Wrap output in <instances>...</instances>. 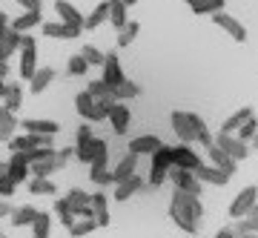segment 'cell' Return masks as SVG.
<instances>
[{
  "label": "cell",
  "instance_id": "cell-1",
  "mask_svg": "<svg viewBox=\"0 0 258 238\" xmlns=\"http://www.w3.org/2000/svg\"><path fill=\"white\" fill-rule=\"evenodd\" d=\"M169 218L175 221L178 229H184L189 235H198V224L204 218V204L195 195H186L181 190H172L169 198Z\"/></svg>",
  "mask_w": 258,
  "mask_h": 238
},
{
  "label": "cell",
  "instance_id": "cell-2",
  "mask_svg": "<svg viewBox=\"0 0 258 238\" xmlns=\"http://www.w3.org/2000/svg\"><path fill=\"white\" fill-rule=\"evenodd\" d=\"M169 124H172V132L178 135L181 144H201V147L210 149L212 147V132L207 129L204 118H198L195 112H184V109H175L169 115Z\"/></svg>",
  "mask_w": 258,
  "mask_h": 238
},
{
  "label": "cell",
  "instance_id": "cell-3",
  "mask_svg": "<svg viewBox=\"0 0 258 238\" xmlns=\"http://www.w3.org/2000/svg\"><path fill=\"white\" fill-rule=\"evenodd\" d=\"M112 103L115 101H95L86 89H81L75 95V109H78V115H81L86 124H101V121H106Z\"/></svg>",
  "mask_w": 258,
  "mask_h": 238
},
{
  "label": "cell",
  "instance_id": "cell-4",
  "mask_svg": "<svg viewBox=\"0 0 258 238\" xmlns=\"http://www.w3.org/2000/svg\"><path fill=\"white\" fill-rule=\"evenodd\" d=\"M18 72L23 81H32V75L37 72V37L35 35H23V40H20Z\"/></svg>",
  "mask_w": 258,
  "mask_h": 238
},
{
  "label": "cell",
  "instance_id": "cell-5",
  "mask_svg": "<svg viewBox=\"0 0 258 238\" xmlns=\"http://www.w3.org/2000/svg\"><path fill=\"white\" fill-rule=\"evenodd\" d=\"M169 169H172V147H161L149 164V184L161 187L164 181H169Z\"/></svg>",
  "mask_w": 258,
  "mask_h": 238
},
{
  "label": "cell",
  "instance_id": "cell-6",
  "mask_svg": "<svg viewBox=\"0 0 258 238\" xmlns=\"http://www.w3.org/2000/svg\"><path fill=\"white\" fill-rule=\"evenodd\" d=\"M255 204H258V187H244V190L232 198V204H230V218L232 221L247 218Z\"/></svg>",
  "mask_w": 258,
  "mask_h": 238
},
{
  "label": "cell",
  "instance_id": "cell-7",
  "mask_svg": "<svg viewBox=\"0 0 258 238\" xmlns=\"http://www.w3.org/2000/svg\"><path fill=\"white\" fill-rule=\"evenodd\" d=\"M212 144L218 149H224L227 155L238 164V161H247V155H249V147L241 141V138H235V135H227V132H218V135L212 138Z\"/></svg>",
  "mask_w": 258,
  "mask_h": 238
},
{
  "label": "cell",
  "instance_id": "cell-8",
  "mask_svg": "<svg viewBox=\"0 0 258 238\" xmlns=\"http://www.w3.org/2000/svg\"><path fill=\"white\" fill-rule=\"evenodd\" d=\"M92 141H95V132H92V127L83 121L81 127L75 129V158H78L81 164H89V161H92Z\"/></svg>",
  "mask_w": 258,
  "mask_h": 238
},
{
  "label": "cell",
  "instance_id": "cell-9",
  "mask_svg": "<svg viewBox=\"0 0 258 238\" xmlns=\"http://www.w3.org/2000/svg\"><path fill=\"white\" fill-rule=\"evenodd\" d=\"M169 181H172V187H175V190H181V193L201 198L204 184L195 178V172H186V169H175V166H172V169H169Z\"/></svg>",
  "mask_w": 258,
  "mask_h": 238
},
{
  "label": "cell",
  "instance_id": "cell-10",
  "mask_svg": "<svg viewBox=\"0 0 258 238\" xmlns=\"http://www.w3.org/2000/svg\"><path fill=\"white\" fill-rule=\"evenodd\" d=\"M201 164H204V158H198V152H195L189 144H178V147H172V166H175V169L195 172Z\"/></svg>",
  "mask_w": 258,
  "mask_h": 238
},
{
  "label": "cell",
  "instance_id": "cell-11",
  "mask_svg": "<svg viewBox=\"0 0 258 238\" xmlns=\"http://www.w3.org/2000/svg\"><path fill=\"white\" fill-rule=\"evenodd\" d=\"M212 23H215L218 29H224L235 43H247V29H244V23H241L238 18H232V15H227V12H218V15L212 18Z\"/></svg>",
  "mask_w": 258,
  "mask_h": 238
},
{
  "label": "cell",
  "instance_id": "cell-12",
  "mask_svg": "<svg viewBox=\"0 0 258 238\" xmlns=\"http://www.w3.org/2000/svg\"><path fill=\"white\" fill-rule=\"evenodd\" d=\"M63 198L69 201L75 218H92V193H83V190L75 187V190H69Z\"/></svg>",
  "mask_w": 258,
  "mask_h": 238
},
{
  "label": "cell",
  "instance_id": "cell-13",
  "mask_svg": "<svg viewBox=\"0 0 258 238\" xmlns=\"http://www.w3.org/2000/svg\"><path fill=\"white\" fill-rule=\"evenodd\" d=\"M40 35L43 37H57V40H78V37L83 35V29L66 26V23H60V20H43Z\"/></svg>",
  "mask_w": 258,
  "mask_h": 238
},
{
  "label": "cell",
  "instance_id": "cell-14",
  "mask_svg": "<svg viewBox=\"0 0 258 238\" xmlns=\"http://www.w3.org/2000/svg\"><path fill=\"white\" fill-rule=\"evenodd\" d=\"M103 72H101V81L109 86V92L118 86L126 75H123V66H120V57L115 55V52H106V61H103V66H101Z\"/></svg>",
  "mask_w": 258,
  "mask_h": 238
},
{
  "label": "cell",
  "instance_id": "cell-15",
  "mask_svg": "<svg viewBox=\"0 0 258 238\" xmlns=\"http://www.w3.org/2000/svg\"><path fill=\"white\" fill-rule=\"evenodd\" d=\"M106 121H109V127L118 132V135H126L129 132V124H132V112H129L126 103L115 101L109 106V115H106Z\"/></svg>",
  "mask_w": 258,
  "mask_h": 238
},
{
  "label": "cell",
  "instance_id": "cell-16",
  "mask_svg": "<svg viewBox=\"0 0 258 238\" xmlns=\"http://www.w3.org/2000/svg\"><path fill=\"white\" fill-rule=\"evenodd\" d=\"M20 127H23L26 135H57L60 132V124L49 118H26L20 121Z\"/></svg>",
  "mask_w": 258,
  "mask_h": 238
},
{
  "label": "cell",
  "instance_id": "cell-17",
  "mask_svg": "<svg viewBox=\"0 0 258 238\" xmlns=\"http://www.w3.org/2000/svg\"><path fill=\"white\" fill-rule=\"evenodd\" d=\"M161 147H164V141H161L158 135H138V138L129 141V152L138 155V158L141 155H155Z\"/></svg>",
  "mask_w": 258,
  "mask_h": 238
},
{
  "label": "cell",
  "instance_id": "cell-18",
  "mask_svg": "<svg viewBox=\"0 0 258 238\" xmlns=\"http://www.w3.org/2000/svg\"><path fill=\"white\" fill-rule=\"evenodd\" d=\"M20 40H23V35L15 32L12 26L0 29V61H9L15 52H20Z\"/></svg>",
  "mask_w": 258,
  "mask_h": 238
},
{
  "label": "cell",
  "instance_id": "cell-19",
  "mask_svg": "<svg viewBox=\"0 0 258 238\" xmlns=\"http://www.w3.org/2000/svg\"><path fill=\"white\" fill-rule=\"evenodd\" d=\"M9 26L20 35H32V29L43 26V12H23L15 20H9Z\"/></svg>",
  "mask_w": 258,
  "mask_h": 238
},
{
  "label": "cell",
  "instance_id": "cell-20",
  "mask_svg": "<svg viewBox=\"0 0 258 238\" xmlns=\"http://www.w3.org/2000/svg\"><path fill=\"white\" fill-rule=\"evenodd\" d=\"M55 15H57V20H60V23H66V26L83 29V15L75 9L69 0H55Z\"/></svg>",
  "mask_w": 258,
  "mask_h": 238
},
{
  "label": "cell",
  "instance_id": "cell-21",
  "mask_svg": "<svg viewBox=\"0 0 258 238\" xmlns=\"http://www.w3.org/2000/svg\"><path fill=\"white\" fill-rule=\"evenodd\" d=\"M207 164L218 166V169H221V172H227L230 178L235 175V169H238V164H235V161H232V158L227 155L224 149H218V147H215V144H212V147L207 149Z\"/></svg>",
  "mask_w": 258,
  "mask_h": 238
},
{
  "label": "cell",
  "instance_id": "cell-22",
  "mask_svg": "<svg viewBox=\"0 0 258 238\" xmlns=\"http://www.w3.org/2000/svg\"><path fill=\"white\" fill-rule=\"evenodd\" d=\"M92 218L101 227H109L112 215H109V201H106V193H92Z\"/></svg>",
  "mask_w": 258,
  "mask_h": 238
},
{
  "label": "cell",
  "instance_id": "cell-23",
  "mask_svg": "<svg viewBox=\"0 0 258 238\" xmlns=\"http://www.w3.org/2000/svg\"><path fill=\"white\" fill-rule=\"evenodd\" d=\"M195 178L201 184H212V187H224V184H230V175L221 172L218 166H212V164H201L198 169H195Z\"/></svg>",
  "mask_w": 258,
  "mask_h": 238
},
{
  "label": "cell",
  "instance_id": "cell-24",
  "mask_svg": "<svg viewBox=\"0 0 258 238\" xmlns=\"http://www.w3.org/2000/svg\"><path fill=\"white\" fill-rule=\"evenodd\" d=\"M6 175H9L15 184L29 181V178H32V169H29L26 158H23V155H12L9 161H6Z\"/></svg>",
  "mask_w": 258,
  "mask_h": 238
},
{
  "label": "cell",
  "instance_id": "cell-25",
  "mask_svg": "<svg viewBox=\"0 0 258 238\" xmlns=\"http://www.w3.org/2000/svg\"><path fill=\"white\" fill-rule=\"evenodd\" d=\"M89 169H109V144H106V138H98V135H95Z\"/></svg>",
  "mask_w": 258,
  "mask_h": 238
},
{
  "label": "cell",
  "instance_id": "cell-26",
  "mask_svg": "<svg viewBox=\"0 0 258 238\" xmlns=\"http://www.w3.org/2000/svg\"><path fill=\"white\" fill-rule=\"evenodd\" d=\"M55 81V69L52 66H37V72L32 75V81H29V92L32 95H40V92H46Z\"/></svg>",
  "mask_w": 258,
  "mask_h": 238
},
{
  "label": "cell",
  "instance_id": "cell-27",
  "mask_svg": "<svg viewBox=\"0 0 258 238\" xmlns=\"http://www.w3.org/2000/svg\"><path fill=\"white\" fill-rule=\"evenodd\" d=\"M106 20H109V3L103 0V3H98V6L83 18V32H95V29H101Z\"/></svg>",
  "mask_w": 258,
  "mask_h": 238
},
{
  "label": "cell",
  "instance_id": "cell-28",
  "mask_svg": "<svg viewBox=\"0 0 258 238\" xmlns=\"http://www.w3.org/2000/svg\"><path fill=\"white\" fill-rule=\"evenodd\" d=\"M112 175H115V184L126 181V178H132V175H138V155L126 152V155L120 158V164L112 169Z\"/></svg>",
  "mask_w": 258,
  "mask_h": 238
},
{
  "label": "cell",
  "instance_id": "cell-29",
  "mask_svg": "<svg viewBox=\"0 0 258 238\" xmlns=\"http://www.w3.org/2000/svg\"><path fill=\"white\" fill-rule=\"evenodd\" d=\"M141 190H144V181H141L138 175H132V178H126V181L115 184V201H129V198L138 195Z\"/></svg>",
  "mask_w": 258,
  "mask_h": 238
},
{
  "label": "cell",
  "instance_id": "cell-30",
  "mask_svg": "<svg viewBox=\"0 0 258 238\" xmlns=\"http://www.w3.org/2000/svg\"><path fill=\"white\" fill-rule=\"evenodd\" d=\"M249 118H252V106H241L238 112H232L230 118L221 124V132H227V135H235V132H238V129L244 127Z\"/></svg>",
  "mask_w": 258,
  "mask_h": 238
},
{
  "label": "cell",
  "instance_id": "cell-31",
  "mask_svg": "<svg viewBox=\"0 0 258 238\" xmlns=\"http://www.w3.org/2000/svg\"><path fill=\"white\" fill-rule=\"evenodd\" d=\"M106 3H109V23L120 32L129 23V6L123 0H106Z\"/></svg>",
  "mask_w": 258,
  "mask_h": 238
},
{
  "label": "cell",
  "instance_id": "cell-32",
  "mask_svg": "<svg viewBox=\"0 0 258 238\" xmlns=\"http://www.w3.org/2000/svg\"><path fill=\"white\" fill-rule=\"evenodd\" d=\"M138 95H141V86L135 81H129V78H123V81L112 89V98H115V101H120V103L132 101V98H138Z\"/></svg>",
  "mask_w": 258,
  "mask_h": 238
},
{
  "label": "cell",
  "instance_id": "cell-33",
  "mask_svg": "<svg viewBox=\"0 0 258 238\" xmlns=\"http://www.w3.org/2000/svg\"><path fill=\"white\" fill-rule=\"evenodd\" d=\"M37 207H32V204H23V207H18V210H12V224L15 227H32L37 218Z\"/></svg>",
  "mask_w": 258,
  "mask_h": 238
},
{
  "label": "cell",
  "instance_id": "cell-34",
  "mask_svg": "<svg viewBox=\"0 0 258 238\" xmlns=\"http://www.w3.org/2000/svg\"><path fill=\"white\" fill-rule=\"evenodd\" d=\"M3 106L9 112H18L23 106V86L20 83H6V95H3Z\"/></svg>",
  "mask_w": 258,
  "mask_h": 238
},
{
  "label": "cell",
  "instance_id": "cell-35",
  "mask_svg": "<svg viewBox=\"0 0 258 238\" xmlns=\"http://www.w3.org/2000/svg\"><path fill=\"white\" fill-rule=\"evenodd\" d=\"M32 238H49L52 235V212H37L35 224H32Z\"/></svg>",
  "mask_w": 258,
  "mask_h": 238
},
{
  "label": "cell",
  "instance_id": "cell-36",
  "mask_svg": "<svg viewBox=\"0 0 258 238\" xmlns=\"http://www.w3.org/2000/svg\"><path fill=\"white\" fill-rule=\"evenodd\" d=\"M6 147H9L12 155H26V152H32L37 144H35V138H32V135H15Z\"/></svg>",
  "mask_w": 258,
  "mask_h": 238
},
{
  "label": "cell",
  "instance_id": "cell-37",
  "mask_svg": "<svg viewBox=\"0 0 258 238\" xmlns=\"http://www.w3.org/2000/svg\"><path fill=\"white\" fill-rule=\"evenodd\" d=\"M26 187L32 195H55L57 193V184L49 181V178H29Z\"/></svg>",
  "mask_w": 258,
  "mask_h": 238
},
{
  "label": "cell",
  "instance_id": "cell-38",
  "mask_svg": "<svg viewBox=\"0 0 258 238\" xmlns=\"http://www.w3.org/2000/svg\"><path fill=\"white\" fill-rule=\"evenodd\" d=\"M52 215H55V218H60V224H63L66 229L75 224V212H72V207H69V201H66V198H57V201H55Z\"/></svg>",
  "mask_w": 258,
  "mask_h": 238
},
{
  "label": "cell",
  "instance_id": "cell-39",
  "mask_svg": "<svg viewBox=\"0 0 258 238\" xmlns=\"http://www.w3.org/2000/svg\"><path fill=\"white\" fill-rule=\"evenodd\" d=\"M138 35H141V23H138V20H129L126 26L118 32V46H120V49H126L129 43H135V40H138Z\"/></svg>",
  "mask_w": 258,
  "mask_h": 238
},
{
  "label": "cell",
  "instance_id": "cell-40",
  "mask_svg": "<svg viewBox=\"0 0 258 238\" xmlns=\"http://www.w3.org/2000/svg\"><path fill=\"white\" fill-rule=\"evenodd\" d=\"M227 6V0H201V3H195L192 12L195 15H207V18H215L218 12H224Z\"/></svg>",
  "mask_w": 258,
  "mask_h": 238
},
{
  "label": "cell",
  "instance_id": "cell-41",
  "mask_svg": "<svg viewBox=\"0 0 258 238\" xmlns=\"http://www.w3.org/2000/svg\"><path fill=\"white\" fill-rule=\"evenodd\" d=\"M95 229H98L95 218H75V224L69 227V235H72V238H83V235H92Z\"/></svg>",
  "mask_w": 258,
  "mask_h": 238
},
{
  "label": "cell",
  "instance_id": "cell-42",
  "mask_svg": "<svg viewBox=\"0 0 258 238\" xmlns=\"http://www.w3.org/2000/svg\"><path fill=\"white\" fill-rule=\"evenodd\" d=\"M81 55H83V61H86L89 66H103V61H106V55H103L98 46H92V43H83Z\"/></svg>",
  "mask_w": 258,
  "mask_h": 238
},
{
  "label": "cell",
  "instance_id": "cell-43",
  "mask_svg": "<svg viewBox=\"0 0 258 238\" xmlns=\"http://www.w3.org/2000/svg\"><path fill=\"white\" fill-rule=\"evenodd\" d=\"M86 92L92 95L95 101H115V98H112V92H109V86H106V83H103L101 78L89 83V86H86Z\"/></svg>",
  "mask_w": 258,
  "mask_h": 238
},
{
  "label": "cell",
  "instance_id": "cell-44",
  "mask_svg": "<svg viewBox=\"0 0 258 238\" xmlns=\"http://www.w3.org/2000/svg\"><path fill=\"white\" fill-rule=\"evenodd\" d=\"M15 190H18V184L6 175V164H0V198H3V201H6V198H12V195H15Z\"/></svg>",
  "mask_w": 258,
  "mask_h": 238
},
{
  "label": "cell",
  "instance_id": "cell-45",
  "mask_svg": "<svg viewBox=\"0 0 258 238\" xmlns=\"http://www.w3.org/2000/svg\"><path fill=\"white\" fill-rule=\"evenodd\" d=\"M66 69H69V75H72V78H83V75L89 72V64H86V61H83V55L78 52V55H72V57H69V64H66Z\"/></svg>",
  "mask_w": 258,
  "mask_h": 238
},
{
  "label": "cell",
  "instance_id": "cell-46",
  "mask_svg": "<svg viewBox=\"0 0 258 238\" xmlns=\"http://www.w3.org/2000/svg\"><path fill=\"white\" fill-rule=\"evenodd\" d=\"M89 181H95L98 187H112L115 175H112V169H89Z\"/></svg>",
  "mask_w": 258,
  "mask_h": 238
},
{
  "label": "cell",
  "instance_id": "cell-47",
  "mask_svg": "<svg viewBox=\"0 0 258 238\" xmlns=\"http://www.w3.org/2000/svg\"><path fill=\"white\" fill-rule=\"evenodd\" d=\"M258 135V118L255 115H252V118L247 121V124H244V127L238 129V132H235V138H241V141H244V144H247V141H252V138Z\"/></svg>",
  "mask_w": 258,
  "mask_h": 238
},
{
  "label": "cell",
  "instance_id": "cell-48",
  "mask_svg": "<svg viewBox=\"0 0 258 238\" xmlns=\"http://www.w3.org/2000/svg\"><path fill=\"white\" fill-rule=\"evenodd\" d=\"M18 127H20V121L12 115V118L6 121L3 127H0V141H3V144H9L12 138H15V132H18Z\"/></svg>",
  "mask_w": 258,
  "mask_h": 238
},
{
  "label": "cell",
  "instance_id": "cell-49",
  "mask_svg": "<svg viewBox=\"0 0 258 238\" xmlns=\"http://www.w3.org/2000/svg\"><path fill=\"white\" fill-rule=\"evenodd\" d=\"M230 227H232V232H235V235H247V232H255V221H252V218H249V215H247V218H238V221H235V224H230Z\"/></svg>",
  "mask_w": 258,
  "mask_h": 238
},
{
  "label": "cell",
  "instance_id": "cell-50",
  "mask_svg": "<svg viewBox=\"0 0 258 238\" xmlns=\"http://www.w3.org/2000/svg\"><path fill=\"white\" fill-rule=\"evenodd\" d=\"M18 6H23L26 12H43V3L40 0H15Z\"/></svg>",
  "mask_w": 258,
  "mask_h": 238
},
{
  "label": "cell",
  "instance_id": "cell-51",
  "mask_svg": "<svg viewBox=\"0 0 258 238\" xmlns=\"http://www.w3.org/2000/svg\"><path fill=\"white\" fill-rule=\"evenodd\" d=\"M9 215H12V204L0 198V218H9Z\"/></svg>",
  "mask_w": 258,
  "mask_h": 238
},
{
  "label": "cell",
  "instance_id": "cell-52",
  "mask_svg": "<svg viewBox=\"0 0 258 238\" xmlns=\"http://www.w3.org/2000/svg\"><path fill=\"white\" fill-rule=\"evenodd\" d=\"M215 238H235V232H232V227H221L215 232Z\"/></svg>",
  "mask_w": 258,
  "mask_h": 238
},
{
  "label": "cell",
  "instance_id": "cell-53",
  "mask_svg": "<svg viewBox=\"0 0 258 238\" xmlns=\"http://www.w3.org/2000/svg\"><path fill=\"white\" fill-rule=\"evenodd\" d=\"M9 61H0V81H6V78H9Z\"/></svg>",
  "mask_w": 258,
  "mask_h": 238
},
{
  "label": "cell",
  "instance_id": "cell-54",
  "mask_svg": "<svg viewBox=\"0 0 258 238\" xmlns=\"http://www.w3.org/2000/svg\"><path fill=\"white\" fill-rule=\"evenodd\" d=\"M12 115H15V112H9L6 106H0V127H3V124H6V121L12 118Z\"/></svg>",
  "mask_w": 258,
  "mask_h": 238
},
{
  "label": "cell",
  "instance_id": "cell-55",
  "mask_svg": "<svg viewBox=\"0 0 258 238\" xmlns=\"http://www.w3.org/2000/svg\"><path fill=\"white\" fill-rule=\"evenodd\" d=\"M6 26H9V18H6V12L0 9V29H6Z\"/></svg>",
  "mask_w": 258,
  "mask_h": 238
},
{
  "label": "cell",
  "instance_id": "cell-56",
  "mask_svg": "<svg viewBox=\"0 0 258 238\" xmlns=\"http://www.w3.org/2000/svg\"><path fill=\"white\" fill-rule=\"evenodd\" d=\"M249 218L255 221V227H258V204H255V207H252V212H249Z\"/></svg>",
  "mask_w": 258,
  "mask_h": 238
},
{
  "label": "cell",
  "instance_id": "cell-57",
  "mask_svg": "<svg viewBox=\"0 0 258 238\" xmlns=\"http://www.w3.org/2000/svg\"><path fill=\"white\" fill-rule=\"evenodd\" d=\"M6 83L9 81H0V101H3V95H6Z\"/></svg>",
  "mask_w": 258,
  "mask_h": 238
},
{
  "label": "cell",
  "instance_id": "cell-58",
  "mask_svg": "<svg viewBox=\"0 0 258 238\" xmlns=\"http://www.w3.org/2000/svg\"><path fill=\"white\" fill-rule=\"evenodd\" d=\"M235 238H258V229L255 232H247V235H235Z\"/></svg>",
  "mask_w": 258,
  "mask_h": 238
},
{
  "label": "cell",
  "instance_id": "cell-59",
  "mask_svg": "<svg viewBox=\"0 0 258 238\" xmlns=\"http://www.w3.org/2000/svg\"><path fill=\"white\" fill-rule=\"evenodd\" d=\"M195 3H201V0H186V6H189V9H192Z\"/></svg>",
  "mask_w": 258,
  "mask_h": 238
},
{
  "label": "cell",
  "instance_id": "cell-60",
  "mask_svg": "<svg viewBox=\"0 0 258 238\" xmlns=\"http://www.w3.org/2000/svg\"><path fill=\"white\" fill-rule=\"evenodd\" d=\"M123 3H126V6H135V3H138V0H123Z\"/></svg>",
  "mask_w": 258,
  "mask_h": 238
},
{
  "label": "cell",
  "instance_id": "cell-61",
  "mask_svg": "<svg viewBox=\"0 0 258 238\" xmlns=\"http://www.w3.org/2000/svg\"><path fill=\"white\" fill-rule=\"evenodd\" d=\"M0 238H6V235H3V232H0Z\"/></svg>",
  "mask_w": 258,
  "mask_h": 238
}]
</instances>
